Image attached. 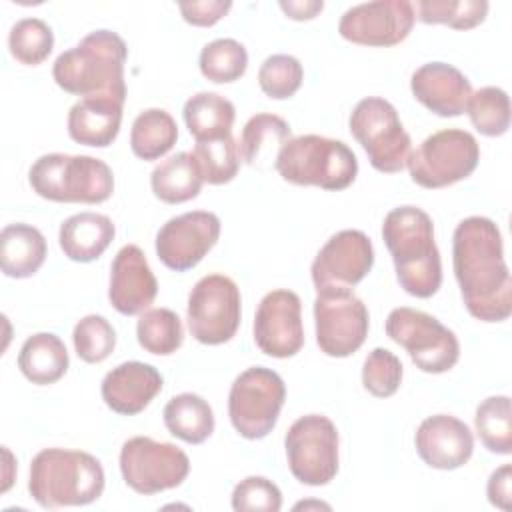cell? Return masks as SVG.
Masks as SVG:
<instances>
[{
  "mask_svg": "<svg viewBox=\"0 0 512 512\" xmlns=\"http://www.w3.org/2000/svg\"><path fill=\"white\" fill-rule=\"evenodd\" d=\"M254 342L272 358H290L302 350V302L296 292L280 288L260 300L254 316Z\"/></svg>",
  "mask_w": 512,
  "mask_h": 512,
  "instance_id": "obj_18",
  "label": "cell"
},
{
  "mask_svg": "<svg viewBox=\"0 0 512 512\" xmlns=\"http://www.w3.org/2000/svg\"><path fill=\"white\" fill-rule=\"evenodd\" d=\"M8 48L20 64L38 66L54 48V32L40 18H22L10 28Z\"/></svg>",
  "mask_w": 512,
  "mask_h": 512,
  "instance_id": "obj_38",
  "label": "cell"
},
{
  "mask_svg": "<svg viewBox=\"0 0 512 512\" xmlns=\"http://www.w3.org/2000/svg\"><path fill=\"white\" fill-rule=\"evenodd\" d=\"M32 190L52 202L100 204L114 192L112 168L86 154H44L28 172Z\"/></svg>",
  "mask_w": 512,
  "mask_h": 512,
  "instance_id": "obj_5",
  "label": "cell"
},
{
  "mask_svg": "<svg viewBox=\"0 0 512 512\" xmlns=\"http://www.w3.org/2000/svg\"><path fill=\"white\" fill-rule=\"evenodd\" d=\"M348 126L350 134L364 148L372 168L384 174H396L406 168L412 140L388 100L378 96L362 98L354 106Z\"/></svg>",
  "mask_w": 512,
  "mask_h": 512,
  "instance_id": "obj_7",
  "label": "cell"
},
{
  "mask_svg": "<svg viewBox=\"0 0 512 512\" xmlns=\"http://www.w3.org/2000/svg\"><path fill=\"white\" fill-rule=\"evenodd\" d=\"M418 20L424 24H446L456 30H470L484 22L488 14L486 0H420L416 4Z\"/></svg>",
  "mask_w": 512,
  "mask_h": 512,
  "instance_id": "obj_37",
  "label": "cell"
},
{
  "mask_svg": "<svg viewBox=\"0 0 512 512\" xmlns=\"http://www.w3.org/2000/svg\"><path fill=\"white\" fill-rule=\"evenodd\" d=\"M466 112L484 136H502L510 128V98L498 86H484L470 94Z\"/></svg>",
  "mask_w": 512,
  "mask_h": 512,
  "instance_id": "obj_36",
  "label": "cell"
},
{
  "mask_svg": "<svg viewBox=\"0 0 512 512\" xmlns=\"http://www.w3.org/2000/svg\"><path fill=\"white\" fill-rule=\"evenodd\" d=\"M292 138L290 124L276 114H256L242 130L238 156L246 166L270 168L276 164L280 148Z\"/></svg>",
  "mask_w": 512,
  "mask_h": 512,
  "instance_id": "obj_26",
  "label": "cell"
},
{
  "mask_svg": "<svg viewBox=\"0 0 512 512\" xmlns=\"http://www.w3.org/2000/svg\"><path fill=\"white\" fill-rule=\"evenodd\" d=\"M292 476L306 486H324L338 474V430L322 414L300 416L284 436Z\"/></svg>",
  "mask_w": 512,
  "mask_h": 512,
  "instance_id": "obj_11",
  "label": "cell"
},
{
  "mask_svg": "<svg viewBox=\"0 0 512 512\" xmlns=\"http://www.w3.org/2000/svg\"><path fill=\"white\" fill-rule=\"evenodd\" d=\"M232 508L236 512H278L282 508V492L264 476H248L234 486Z\"/></svg>",
  "mask_w": 512,
  "mask_h": 512,
  "instance_id": "obj_42",
  "label": "cell"
},
{
  "mask_svg": "<svg viewBox=\"0 0 512 512\" xmlns=\"http://www.w3.org/2000/svg\"><path fill=\"white\" fill-rule=\"evenodd\" d=\"M480 160L476 138L460 128H446L428 136L408 156L410 178L428 190L452 186L468 178Z\"/></svg>",
  "mask_w": 512,
  "mask_h": 512,
  "instance_id": "obj_10",
  "label": "cell"
},
{
  "mask_svg": "<svg viewBox=\"0 0 512 512\" xmlns=\"http://www.w3.org/2000/svg\"><path fill=\"white\" fill-rule=\"evenodd\" d=\"M242 298L236 282L224 274L202 276L188 294L186 320L190 334L208 346L234 338L242 318Z\"/></svg>",
  "mask_w": 512,
  "mask_h": 512,
  "instance_id": "obj_12",
  "label": "cell"
},
{
  "mask_svg": "<svg viewBox=\"0 0 512 512\" xmlns=\"http://www.w3.org/2000/svg\"><path fill=\"white\" fill-rule=\"evenodd\" d=\"M284 400V380L270 368L252 366L236 376L230 386V422L240 436L248 440H260L274 430Z\"/></svg>",
  "mask_w": 512,
  "mask_h": 512,
  "instance_id": "obj_9",
  "label": "cell"
},
{
  "mask_svg": "<svg viewBox=\"0 0 512 512\" xmlns=\"http://www.w3.org/2000/svg\"><path fill=\"white\" fill-rule=\"evenodd\" d=\"M452 266L466 310L482 322L512 314V278L500 228L484 216L464 218L452 236Z\"/></svg>",
  "mask_w": 512,
  "mask_h": 512,
  "instance_id": "obj_1",
  "label": "cell"
},
{
  "mask_svg": "<svg viewBox=\"0 0 512 512\" xmlns=\"http://www.w3.org/2000/svg\"><path fill=\"white\" fill-rule=\"evenodd\" d=\"M162 390L160 372L146 362H124L112 368L100 386L104 404L122 416L140 414Z\"/></svg>",
  "mask_w": 512,
  "mask_h": 512,
  "instance_id": "obj_22",
  "label": "cell"
},
{
  "mask_svg": "<svg viewBox=\"0 0 512 512\" xmlns=\"http://www.w3.org/2000/svg\"><path fill=\"white\" fill-rule=\"evenodd\" d=\"M114 234L116 228L106 214L80 212L60 224L58 242L64 256L70 260L92 262L104 254Z\"/></svg>",
  "mask_w": 512,
  "mask_h": 512,
  "instance_id": "obj_24",
  "label": "cell"
},
{
  "mask_svg": "<svg viewBox=\"0 0 512 512\" xmlns=\"http://www.w3.org/2000/svg\"><path fill=\"white\" fill-rule=\"evenodd\" d=\"M192 156L202 180L214 186L228 184L230 180H234L240 168L238 144L232 138V134L216 140L196 142Z\"/></svg>",
  "mask_w": 512,
  "mask_h": 512,
  "instance_id": "obj_35",
  "label": "cell"
},
{
  "mask_svg": "<svg viewBox=\"0 0 512 512\" xmlns=\"http://www.w3.org/2000/svg\"><path fill=\"white\" fill-rule=\"evenodd\" d=\"M46 240L32 224H8L0 232V266L8 278H30L44 264Z\"/></svg>",
  "mask_w": 512,
  "mask_h": 512,
  "instance_id": "obj_25",
  "label": "cell"
},
{
  "mask_svg": "<svg viewBox=\"0 0 512 512\" xmlns=\"http://www.w3.org/2000/svg\"><path fill=\"white\" fill-rule=\"evenodd\" d=\"M182 114L186 128L196 142L230 136L236 118L234 104L216 92H198L190 96Z\"/></svg>",
  "mask_w": 512,
  "mask_h": 512,
  "instance_id": "obj_28",
  "label": "cell"
},
{
  "mask_svg": "<svg viewBox=\"0 0 512 512\" xmlns=\"http://www.w3.org/2000/svg\"><path fill=\"white\" fill-rule=\"evenodd\" d=\"M304 80V70L298 58L290 54L268 56L258 70V84L272 100H286L298 92Z\"/></svg>",
  "mask_w": 512,
  "mask_h": 512,
  "instance_id": "obj_40",
  "label": "cell"
},
{
  "mask_svg": "<svg viewBox=\"0 0 512 512\" xmlns=\"http://www.w3.org/2000/svg\"><path fill=\"white\" fill-rule=\"evenodd\" d=\"M28 492L42 508L86 506L104 492L100 460L82 450L44 448L30 464Z\"/></svg>",
  "mask_w": 512,
  "mask_h": 512,
  "instance_id": "obj_4",
  "label": "cell"
},
{
  "mask_svg": "<svg viewBox=\"0 0 512 512\" xmlns=\"http://www.w3.org/2000/svg\"><path fill=\"white\" fill-rule=\"evenodd\" d=\"M314 322L316 342L332 358L354 354L364 344L370 326L366 304L352 290L318 292Z\"/></svg>",
  "mask_w": 512,
  "mask_h": 512,
  "instance_id": "obj_14",
  "label": "cell"
},
{
  "mask_svg": "<svg viewBox=\"0 0 512 512\" xmlns=\"http://www.w3.org/2000/svg\"><path fill=\"white\" fill-rule=\"evenodd\" d=\"M120 472L126 486L150 496L180 486L190 472V460L176 444L134 436L122 444Z\"/></svg>",
  "mask_w": 512,
  "mask_h": 512,
  "instance_id": "obj_13",
  "label": "cell"
},
{
  "mask_svg": "<svg viewBox=\"0 0 512 512\" xmlns=\"http://www.w3.org/2000/svg\"><path fill=\"white\" fill-rule=\"evenodd\" d=\"M510 482H512V466L510 464H502L500 468H496L490 474L486 494H488V500L492 506L510 510Z\"/></svg>",
  "mask_w": 512,
  "mask_h": 512,
  "instance_id": "obj_44",
  "label": "cell"
},
{
  "mask_svg": "<svg viewBox=\"0 0 512 512\" xmlns=\"http://www.w3.org/2000/svg\"><path fill=\"white\" fill-rule=\"evenodd\" d=\"M162 416L168 432L188 444H202L214 432L212 406L192 392L170 398Z\"/></svg>",
  "mask_w": 512,
  "mask_h": 512,
  "instance_id": "obj_30",
  "label": "cell"
},
{
  "mask_svg": "<svg viewBox=\"0 0 512 512\" xmlns=\"http://www.w3.org/2000/svg\"><path fill=\"white\" fill-rule=\"evenodd\" d=\"M282 12L292 20H312L318 12H322L324 2L322 0H296V2H280Z\"/></svg>",
  "mask_w": 512,
  "mask_h": 512,
  "instance_id": "obj_45",
  "label": "cell"
},
{
  "mask_svg": "<svg viewBox=\"0 0 512 512\" xmlns=\"http://www.w3.org/2000/svg\"><path fill=\"white\" fill-rule=\"evenodd\" d=\"M158 294L156 276L136 244L118 250L110 266L108 300L124 316H136L150 308Z\"/></svg>",
  "mask_w": 512,
  "mask_h": 512,
  "instance_id": "obj_19",
  "label": "cell"
},
{
  "mask_svg": "<svg viewBox=\"0 0 512 512\" xmlns=\"http://www.w3.org/2000/svg\"><path fill=\"white\" fill-rule=\"evenodd\" d=\"M198 64L204 78L214 84H228L244 76L248 68V52L234 38H218L202 48Z\"/></svg>",
  "mask_w": 512,
  "mask_h": 512,
  "instance_id": "obj_34",
  "label": "cell"
},
{
  "mask_svg": "<svg viewBox=\"0 0 512 512\" xmlns=\"http://www.w3.org/2000/svg\"><path fill=\"white\" fill-rule=\"evenodd\" d=\"M416 452L436 470H456L474 452V436L466 422L450 414H434L420 422L414 436Z\"/></svg>",
  "mask_w": 512,
  "mask_h": 512,
  "instance_id": "obj_20",
  "label": "cell"
},
{
  "mask_svg": "<svg viewBox=\"0 0 512 512\" xmlns=\"http://www.w3.org/2000/svg\"><path fill=\"white\" fill-rule=\"evenodd\" d=\"M416 20L414 4L408 0H376L348 8L338 32L344 40L360 46H394L408 38Z\"/></svg>",
  "mask_w": 512,
  "mask_h": 512,
  "instance_id": "obj_16",
  "label": "cell"
},
{
  "mask_svg": "<svg viewBox=\"0 0 512 512\" xmlns=\"http://www.w3.org/2000/svg\"><path fill=\"white\" fill-rule=\"evenodd\" d=\"M474 426L488 452L508 456L512 452V410L508 396L482 400L474 414Z\"/></svg>",
  "mask_w": 512,
  "mask_h": 512,
  "instance_id": "obj_33",
  "label": "cell"
},
{
  "mask_svg": "<svg viewBox=\"0 0 512 512\" xmlns=\"http://www.w3.org/2000/svg\"><path fill=\"white\" fill-rule=\"evenodd\" d=\"M274 168L296 186L344 190L356 180L358 160L342 140L304 134L290 138L280 148Z\"/></svg>",
  "mask_w": 512,
  "mask_h": 512,
  "instance_id": "obj_6",
  "label": "cell"
},
{
  "mask_svg": "<svg viewBox=\"0 0 512 512\" xmlns=\"http://www.w3.org/2000/svg\"><path fill=\"white\" fill-rule=\"evenodd\" d=\"M204 180L190 152H178L160 162L150 174V186L158 200L182 204L200 194Z\"/></svg>",
  "mask_w": 512,
  "mask_h": 512,
  "instance_id": "obj_29",
  "label": "cell"
},
{
  "mask_svg": "<svg viewBox=\"0 0 512 512\" xmlns=\"http://www.w3.org/2000/svg\"><path fill=\"white\" fill-rule=\"evenodd\" d=\"M68 350L52 332H38L24 340L18 354L20 372L38 386L58 382L68 370Z\"/></svg>",
  "mask_w": 512,
  "mask_h": 512,
  "instance_id": "obj_27",
  "label": "cell"
},
{
  "mask_svg": "<svg viewBox=\"0 0 512 512\" xmlns=\"http://www.w3.org/2000/svg\"><path fill=\"white\" fill-rule=\"evenodd\" d=\"M182 18L192 26H214L232 8L230 0H192L178 2Z\"/></svg>",
  "mask_w": 512,
  "mask_h": 512,
  "instance_id": "obj_43",
  "label": "cell"
},
{
  "mask_svg": "<svg viewBox=\"0 0 512 512\" xmlns=\"http://www.w3.org/2000/svg\"><path fill=\"white\" fill-rule=\"evenodd\" d=\"M178 140V126L174 118L162 108L142 110L130 130V148L142 160H158Z\"/></svg>",
  "mask_w": 512,
  "mask_h": 512,
  "instance_id": "obj_31",
  "label": "cell"
},
{
  "mask_svg": "<svg viewBox=\"0 0 512 512\" xmlns=\"http://www.w3.org/2000/svg\"><path fill=\"white\" fill-rule=\"evenodd\" d=\"M122 106L116 98H80L68 112L70 138L84 146H110L120 132Z\"/></svg>",
  "mask_w": 512,
  "mask_h": 512,
  "instance_id": "obj_23",
  "label": "cell"
},
{
  "mask_svg": "<svg viewBox=\"0 0 512 512\" xmlns=\"http://www.w3.org/2000/svg\"><path fill=\"white\" fill-rule=\"evenodd\" d=\"M402 362L386 348H374L362 366V384L376 398L396 394L402 384Z\"/></svg>",
  "mask_w": 512,
  "mask_h": 512,
  "instance_id": "obj_41",
  "label": "cell"
},
{
  "mask_svg": "<svg viewBox=\"0 0 512 512\" xmlns=\"http://www.w3.org/2000/svg\"><path fill=\"white\" fill-rule=\"evenodd\" d=\"M126 42L112 30H94L74 48L62 52L52 66L54 82L82 98L126 100Z\"/></svg>",
  "mask_w": 512,
  "mask_h": 512,
  "instance_id": "obj_3",
  "label": "cell"
},
{
  "mask_svg": "<svg viewBox=\"0 0 512 512\" xmlns=\"http://www.w3.org/2000/svg\"><path fill=\"white\" fill-rule=\"evenodd\" d=\"M382 238L400 286L416 298L434 296L442 284V262L432 218L422 208L398 206L386 214Z\"/></svg>",
  "mask_w": 512,
  "mask_h": 512,
  "instance_id": "obj_2",
  "label": "cell"
},
{
  "mask_svg": "<svg viewBox=\"0 0 512 512\" xmlns=\"http://www.w3.org/2000/svg\"><path fill=\"white\" fill-rule=\"evenodd\" d=\"M410 90L422 106L442 118L464 114L472 94L470 80L446 62H428L416 68L410 78Z\"/></svg>",
  "mask_w": 512,
  "mask_h": 512,
  "instance_id": "obj_21",
  "label": "cell"
},
{
  "mask_svg": "<svg viewBox=\"0 0 512 512\" xmlns=\"http://www.w3.org/2000/svg\"><path fill=\"white\" fill-rule=\"evenodd\" d=\"M74 348L80 360L88 364L104 362L116 348V332L112 324L100 314L80 318L72 332Z\"/></svg>",
  "mask_w": 512,
  "mask_h": 512,
  "instance_id": "obj_39",
  "label": "cell"
},
{
  "mask_svg": "<svg viewBox=\"0 0 512 512\" xmlns=\"http://www.w3.org/2000/svg\"><path fill=\"white\" fill-rule=\"evenodd\" d=\"M136 338L138 344L150 354H174L184 340L182 320L170 308L144 310L136 324Z\"/></svg>",
  "mask_w": 512,
  "mask_h": 512,
  "instance_id": "obj_32",
  "label": "cell"
},
{
  "mask_svg": "<svg viewBox=\"0 0 512 512\" xmlns=\"http://www.w3.org/2000/svg\"><path fill=\"white\" fill-rule=\"evenodd\" d=\"M220 218L208 210H192L170 218L156 234L158 260L174 270L194 268L218 242Z\"/></svg>",
  "mask_w": 512,
  "mask_h": 512,
  "instance_id": "obj_17",
  "label": "cell"
},
{
  "mask_svg": "<svg viewBox=\"0 0 512 512\" xmlns=\"http://www.w3.org/2000/svg\"><path fill=\"white\" fill-rule=\"evenodd\" d=\"M374 264V248L362 230H340L328 238L312 262L316 292L352 290Z\"/></svg>",
  "mask_w": 512,
  "mask_h": 512,
  "instance_id": "obj_15",
  "label": "cell"
},
{
  "mask_svg": "<svg viewBox=\"0 0 512 512\" xmlns=\"http://www.w3.org/2000/svg\"><path fill=\"white\" fill-rule=\"evenodd\" d=\"M386 334L408 352L416 368L428 374L448 372L460 358L456 334L422 310L394 308L386 318Z\"/></svg>",
  "mask_w": 512,
  "mask_h": 512,
  "instance_id": "obj_8",
  "label": "cell"
}]
</instances>
